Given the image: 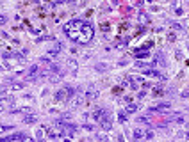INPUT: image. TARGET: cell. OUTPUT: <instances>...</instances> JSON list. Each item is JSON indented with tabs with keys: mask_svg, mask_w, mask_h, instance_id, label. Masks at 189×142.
<instances>
[{
	"mask_svg": "<svg viewBox=\"0 0 189 142\" xmlns=\"http://www.w3.org/2000/svg\"><path fill=\"white\" fill-rule=\"evenodd\" d=\"M63 30L71 41H75L79 44H88L94 36L93 25L84 21V20H71V21H68L64 25Z\"/></svg>",
	"mask_w": 189,
	"mask_h": 142,
	"instance_id": "cell-1",
	"label": "cell"
},
{
	"mask_svg": "<svg viewBox=\"0 0 189 142\" xmlns=\"http://www.w3.org/2000/svg\"><path fill=\"white\" fill-rule=\"evenodd\" d=\"M134 137H136V139H150L152 133L150 131H145V130H136L134 131Z\"/></svg>",
	"mask_w": 189,
	"mask_h": 142,
	"instance_id": "cell-2",
	"label": "cell"
},
{
	"mask_svg": "<svg viewBox=\"0 0 189 142\" xmlns=\"http://www.w3.org/2000/svg\"><path fill=\"white\" fill-rule=\"evenodd\" d=\"M7 130V126H0V133H2V131H6Z\"/></svg>",
	"mask_w": 189,
	"mask_h": 142,
	"instance_id": "cell-3",
	"label": "cell"
}]
</instances>
